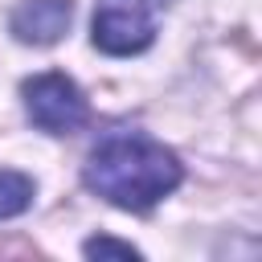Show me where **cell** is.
<instances>
[{
    "label": "cell",
    "mask_w": 262,
    "mask_h": 262,
    "mask_svg": "<svg viewBox=\"0 0 262 262\" xmlns=\"http://www.w3.org/2000/svg\"><path fill=\"white\" fill-rule=\"evenodd\" d=\"M82 176L102 201L143 213L180 184V160L151 135L119 127V131H106L90 147Z\"/></svg>",
    "instance_id": "1"
},
{
    "label": "cell",
    "mask_w": 262,
    "mask_h": 262,
    "mask_svg": "<svg viewBox=\"0 0 262 262\" xmlns=\"http://www.w3.org/2000/svg\"><path fill=\"white\" fill-rule=\"evenodd\" d=\"M25 94V111L29 119L49 131V135H66V131H78L86 119H90V106L82 98V90L66 78V74H37L20 86Z\"/></svg>",
    "instance_id": "2"
},
{
    "label": "cell",
    "mask_w": 262,
    "mask_h": 262,
    "mask_svg": "<svg viewBox=\"0 0 262 262\" xmlns=\"http://www.w3.org/2000/svg\"><path fill=\"white\" fill-rule=\"evenodd\" d=\"M70 16H74L70 0H20L8 25H12V37L25 45H53L66 37Z\"/></svg>",
    "instance_id": "4"
},
{
    "label": "cell",
    "mask_w": 262,
    "mask_h": 262,
    "mask_svg": "<svg viewBox=\"0 0 262 262\" xmlns=\"http://www.w3.org/2000/svg\"><path fill=\"white\" fill-rule=\"evenodd\" d=\"M33 205V180L25 172H8L0 168V221L4 217H16Z\"/></svg>",
    "instance_id": "5"
},
{
    "label": "cell",
    "mask_w": 262,
    "mask_h": 262,
    "mask_svg": "<svg viewBox=\"0 0 262 262\" xmlns=\"http://www.w3.org/2000/svg\"><path fill=\"white\" fill-rule=\"evenodd\" d=\"M156 41V16L147 0H98L94 4V45L111 57H131Z\"/></svg>",
    "instance_id": "3"
},
{
    "label": "cell",
    "mask_w": 262,
    "mask_h": 262,
    "mask_svg": "<svg viewBox=\"0 0 262 262\" xmlns=\"http://www.w3.org/2000/svg\"><path fill=\"white\" fill-rule=\"evenodd\" d=\"M86 254L90 258H139V250L131 242H115V237H90Z\"/></svg>",
    "instance_id": "6"
}]
</instances>
